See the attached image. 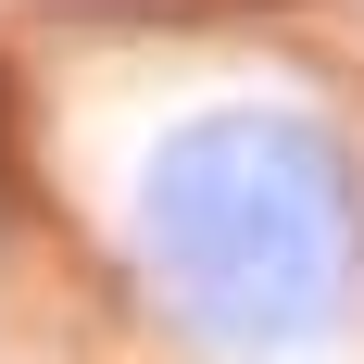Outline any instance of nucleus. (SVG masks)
Masks as SVG:
<instances>
[{"mask_svg": "<svg viewBox=\"0 0 364 364\" xmlns=\"http://www.w3.org/2000/svg\"><path fill=\"white\" fill-rule=\"evenodd\" d=\"M151 264L201 339L289 352L364 277V176L314 113H201L151 151Z\"/></svg>", "mask_w": 364, "mask_h": 364, "instance_id": "obj_1", "label": "nucleus"}]
</instances>
